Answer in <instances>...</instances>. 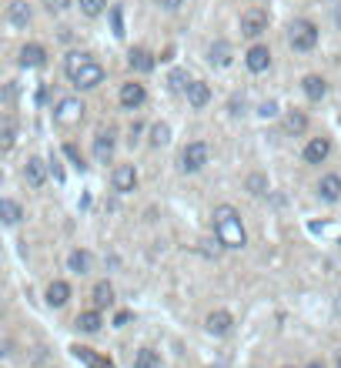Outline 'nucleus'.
I'll use <instances>...</instances> for the list:
<instances>
[{"label":"nucleus","mask_w":341,"mask_h":368,"mask_svg":"<svg viewBox=\"0 0 341 368\" xmlns=\"http://www.w3.org/2000/svg\"><path fill=\"white\" fill-rule=\"evenodd\" d=\"M91 298H94V308H97V312L110 308V305H114V288H110V281H97L94 291H91Z\"/></svg>","instance_id":"393cba45"},{"label":"nucleus","mask_w":341,"mask_h":368,"mask_svg":"<svg viewBox=\"0 0 341 368\" xmlns=\"http://www.w3.org/2000/svg\"><path fill=\"white\" fill-rule=\"evenodd\" d=\"M335 368H341V352H338V355H335Z\"/></svg>","instance_id":"37998d69"},{"label":"nucleus","mask_w":341,"mask_h":368,"mask_svg":"<svg viewBox=\"0 0 341 368\" xmlns=\"http://www.w3.org/2000/svg\"><path fill=\"white\" fill-rule=\"evenodd\" d=\"M110 184H114V191L117 194H128L137 187V168L134 164H117L114 168V174H110Z\"/></svg>","instance_id":"1a4fd4ad"},{"label":"nucleus","mask_w":341,"mask_h":368,"mask_svg":"<svg viewBox=\"0 0 341 368\" xmlns=\"http://www.w3.org/2000/svg\"><path fill=\"white\" fill-rule=\"evenodd\" d=\"M301 91H305L308 101H321L328 94V80L321 78V74H308V78L301 80Z\"/></svg>","instance_id":"6ab92c4d"},{"label":"nucleus","mask_w":341,"mask_h":368,"mask_svg":"<svg viewBox=\"0 0 341 368\" xmlns=\"http://www.w3.org/2000/svg\"><path fill=\"white\" fill-rule=\"evenodd\" d=\"M208 64L211 67H228L231 64V44L228 41H214L208 47Z\"/></svg>","instance_id":"aec40b11"},{"label":"nucleus","mask_w":341,"mask_h":368,"mask_svg":"<svg viewBox=\"0 0 341 368\" xmlns=\"http://www.w3.org/2000/svg\"><path fill=\"white\" fill-rule=\"evenodd\" d=\"M101 325H104V315H101L97 308L80 312V315L74 318V328H78V332H84V335H97V332H101Z\"/></svg>","instance_id":"dca6fc26"},{"label":"nucleus","mask_w":341,"mask_h":368,"mask_svg":"<svg viewBox=\"0 0 341 368\" xmlns=\"http://www.w3.org/2000/svg\"><path fill=\"white\" fill-rule=\"evenodd\" d=\"M244 64H248L251 74H264V71L271 67V51H268L264 44H255L251 51L244 54Z\"/></svg>","instance_id":"9b49d317"},{"label":"nucleus","mask_w":341,"mask_h":368,"mask_svg":"<svg viewBox=\"0 0 341 368\" xmlns=\"http://www.w3.org/2000/svg\"><path fill=\"white\" fill-rule=\"evenodd\" d=\"M288 44H291V47H294L298 54L315 51V44H318V27L311 24V21H294V24L288 27Z\"/></svg>","instance_id":"f03ea898"},{"label":"nucleus","mask_w":341,"mask_h":368,"mask_svg":"<svg viewBox=\"0 0 341 368\" xmlns=\"http://www.w3.org/2000/svg\"><path fill=\"white\" fill-rule=\"evenodd\" d=\"M285 131L294 134V137L305 134L308 131V114H305V111H288V114H285Z\"/></svg>","instance_id":"bb28decb"},{"label":"nucleus","mask_w":341,"mask_h":368,"mask_svg":"<svg viewBox=\"0 0 341 368\" xmlns=\"http://www.w3.org/2000/svg\"><path fill=\"white\" fill-rule=\"evenodd\" d=\"M141 131H144V128H141V124L134 121V124H131V144H134V141H137V134H141Z\"/></svg>","instance_id":"a19ab883"},{"label":"nucleus","mask_w":341,"mask_h":368,"mask_svg":"<svg viewBox=\"0 0 341 368\" xmlns=\"http://www.w3.org/2000/svg\"><path fill=\"white\" fill-rule=\"evenodd\" d=\"M64 154L74 161V168H84V158H80V151L74 148V144H64Z\"/></svg>","instance_id":"f704fd0d"},{"label":"nucleus","mask_w":341,"mask_h":368,"mask_svg":"<svg viewBox=\"0 0 341 368\" xmlns=\"http://www.w3.org/2000/svg\"><path fill=\"white\" fill-rule=\"evenodd\" d=\"M47 64V47L44 44H24L21 47V67H44Z\"/></svg>","instance_id":"f3484780"},{"label":"nucleus","mask_w":341,"mask_h":368,"mask_svg":"<svg viewBox=\"0 0 341 368\" xmlns=\"http://www.w3.org/2000/svg\"><path fill=\"white\" fill-rule=\"evenodd\" d=\"M24 181L27 187H44V181H47V161H40V158H30L24 164Z\"/></svg>","instance_id":"ddd939ff"},{"label":"nucleus","mask_w":341,"mask_h":368,"mask_svg":"<svg viewBox=\"0 0 341 368\" xmlns=\"http://www.w3.org/2000/svg\"><path fill=\"white\" fill-rule=\"evenodd\" d=\"M128 64H131L137 74H151V71H154V57H151V51H144V47H134V51L128 54Z\"/></svg>","instance_id":"b1692460"},{"label":"nucleus","mask_w":341,"mask_h":368,"mask_svg":"<svg viewBox=\"0 0 341 368\" xmlns=\"http://www.w3.org/2000/svg\"><path fill=\"white\" fill-rule=\"evenodd\" d=\"M244 187H248V194L261 198V194H268V178L255 171V174H248V181H244Z\"/></svg>","instance_id":"c756f323"},{"label":"nucleus","mask_w":341,"mask_h":368,"mask_svg":"<svg viewBox=\"0 0 341 368\" xmlns=\"http://www.w3.org/2000/svg\"><path fill=\"white\" fill-rule=\"evenodd\" d=\"M274 114H278V104H274V101L261 104V117H274Z\"/></svg>","instance_id":"e433bc0d"},{"label":"nucleus","mask_w":341,"mask_h":368,"mask_svg":"<svg viewBox=\"0 0 341 368\" xmlns=\"http://www.w3.org/2000/svg\"><path fill=\"white\" fill-rule=\"evenodd\" d=\"M84 101L80 97H60L57 101V107H54V124L57 128H74V124H80L84 121Z\"/></svg>","instance_id":"7ed1b4c3"},{"label":"nucleus","mask_w":341,"mask_h":368,"mask_svg":"<svg viewBox=\"0 0 341 368\" xmlns=\"http://www.w3.org/2000/svg\"><path fill=\"white\" fill-rule=\"evenodd\" d=\"M78 7L84 17H101L107 10V0H78Z\"/></svg>","instance_id":"7c9ffc66"},{"label":"nucleus","mask_w":341,"mask_h":368,"mask_svg":"<svg viewBox=\"0 0 341 368\" xmlns=\"http://www.w3.org/2000/svg\"><path fill=\"white\" fill-rule=\"evenodd\" d=\"M51 171H54V178H57V181H64V171H60V164H57V161H51Z\"/></svg>","instance_id":"ea45409f"},{"label":"nucleus","mask_w":341,"mask_h":368,"mask_svg":"<svg viewBox=\"0 0 341 368\" xmlns=\"http://www.w3.org/2000/svg\"><path fill=\"white\" fill-rule=\"evenodd\" d=\"M167 84H171V91H187V84H191V78H187V71H171V78H167Z\"/></svg>","instance_id":"473e14b6"},{"label":"nucleus","mask_w":341,"mask_h":368,"mask_svg":"<svg viewBox=\"0 0 341 368\" xmlns=\"http://www.w3.org/2000/svg\"><path fill=\"white\" fill-rule=\"evenodd\" d=\"M184 97H187V104L194 107V111L208 107L211 104V84H204V80H191L187 91H184Z\"/></svg>","instance_id":"f8f14e48"},{"label":"nucleus","mask_w":341,"mask_h":368,"mask_svg":"<svg viewBox=\"0 0 341 368\" xmlns=\"http://www.w3.org/2000/svg\"><path fill=\"white\" fill-rule=\"evenodd\" d=\"M211 161V148L208 141H191L187 148L181 151V168L187 171V174H198L204 164Z\"/></svg>","instance_id":"20e7f679"},{"label":"nucleus","mask_w":341,"mask_h":368,"mask_svg":"<svg viewBox=\"0 0 341 368\" xmlns=\"http://www.w3.org/2000/svg\"><path fill=\"white\" fill-rule=\"evenodd\" d=\"M110 24H114V37H124V17H121V7H110Z\"/></svg>","instance_id":"72a5a7b5"},{"label":"nucleus","mask_w":341,"mask_h":368,"mask_svg":"<svg viewBox=\"0 0 341 368\" xmlns=\"http://www.w3.org/2000/svg\"><path fill=\"white\" fill-rule=\"evenodd\" d=\"M305 368H325V365H321V362H308V365H305Z\"/></svg>","instance_id":"79ce46f5"},{"label":"nucleus","mask_w":341,"mask_h":368,"mask_svg":"<svg viewBox=\"0 0 341 368\" xmlns=\"http://www.w3.org/2000/svg\"><path fill=\"white\" fill-rule=\"evenodd\" d=\"M328 154H331V141L328 137H311L308 144H305V164H325L328 161Z\"/></svg>","instance_id":"9d476101"},{"label":"nucleus","mask_w":341,"mask_h":368,"mask_svg":"<svg viewBox=\"0 0 341 368\" xmlns=\"http://www.w3.org/2000/svg\"><path fill=\"white\" fill-rule=\"evenodd\" d=\"M204 328H208V335H214V338H224V335H231L235 318H231V312L217 308V312H211V315L204 318Z\"/></svg>","instance_id":"6e6552de"},{"label":"nucleus","mask_w":341,"mask_h":368,"mask_svg":"<svg viewBox=\"0 0 341 368\" xmlns=\"http://www.w3.org/2000/svg\"><path fill=\"white\" fill-rule=\"evenodd\" d=\"M117 101H121V107H124V111H137V107L148 101V91H144V84H137V80H131V84H121Z\"/></svg>","instance_id":"0eeeda50"},{"label":"nucleus","mask_w":341,"mask_h":368,"mask_svg":"<svg viewBox=\"0 0 341 368\" xmlns=\"http://www.w3.org/2000/svg\"><path fill=\"white\" fill-rule=\"evenodd\" d=\"M91 268H94V255H91V251L74 248V251L67 255V271H74V275H91Z\"/></svg>","instance_id":"a211bd4d"},{"label":"nucleus","mask_w":341,"mask_h":368,"mask_svg":"<svg viewBox=\"0 0 341 368\" xmlns=\"http://www.w3.org/2000/svg\"><path fill=\"white\" fill-rule=\"evenodd\" d=\"M171 141V128L167 124H154L151 128V148H164Z\"/></svg>","instance_id":"2f4dec72"},{"label":"nucleus","mask_w":341,"mask_h":368,"mask_svg":"<svg viewBox=\"0 0 341 368\" xmlns=\"http://www.w3.org/2000/svg\"><path fill=\"white\" fill-rule=\"evenodd\" d=\"M14 141H17V124H14V121H3V124H0V151H10Z\"/></svg>","instance_id":"c85d7f7f"},{"label":"nucleus","mask_w":341,"mask_h":368,"mask_svg":"<svg viewBox=\"0 0 341 368\" xmlns=\"http://www.w3.org/2000/svg\"><path fill=\"white\" fill-rule=\"evenodd\" d=\"M94 158H97V164H110V158H114V131L110 128L97 131V137H94Z\"/></svg>","instance_id":"4468645a"},{"label":"nucleus","mask_w":341,"mask_h":368,"mask_svg":"<svg viewBox=\"0 0 341 368\" xmlns=\"http://www.w3.org/2000/svg\"><path fill=\"white\" fill-rule=\"evenodd\" d=\"M7 21L14 27H27L34 21V10H30V3L27 0H10L7 3Z\"/></svg>","instance_id":"2eb2a0df"},{"label":"nucleus","mask_w":341,"mask_h":368,"mask_svg":"<svg viewBox=\"0 0 341 368\" xmlns=\"http://www.w3.org/2000/svg\"><path fill=\"white\" fill-rule=\"evenodd\" d=\"M87 60H91V54L71 51L67 57H64V74H67V78H74V74H78V71L84 67V64H87Z\"/></svg>","instance_id":"cd10ccee"},{"label":"nucleus","mask_w":341,"mask_h":368,"mask_svg":"<svg viewBox=\"0 0 341 368\" xmlns=\"http://www.w3.org/2000/svg\"><path fill=\"white\" fill-rule=\"evenodd\" d=\"M131 368H161V355L154 348H137L131 355Z\"/></svg>","instance_id":"a878e982"},{"label":"nucleus","mask_w":341,"mask_h":368,"mask_svg":"<svg viewBox=\"0 0 341 368\" xmlns=\"http://www.w3.org/2000/svg\"><path fill=\"white\" fill-rule=\"evenodd\" d=\"M318 194H321V201H338L341 198V178L338 174H325L321 181H318Z\"/></svg>","instance_id":"4be33fe9"},{"label":"nucleus","mask_w":341,"mask_h":368,"mask_svg":"<svg viewBox=\"0 0 341 368\" xmlns=\"http://www.w3.org/2000/svg\"><path fill=\"white\" fill-rule=\"evenodd\" d=\"M71 301V285L67 281H51L47 285V305L51 308H64Z\"/></svg>","instance_id":"5701e85b"},{"label":"nucleus","mask_w":341,"mask_h":368,"mask_svg":"<svg viewBox=\"0 0 341 368\" xmlns=\"http://www.w3.org/2000/svg\"><path fill=\"white\" fill-rule=\"evenodd\" d=\"M0 221L3 225H21L24 221V208L14 198H0Z\"/></svg>","instance_id":"412c9836"},{"label":"nucleus","mask_w":341,"mask_h":368,"mask_svg":"<svg viewBox=\"0 0 341 368\" xmlns=\"http://www.w3.org/2000/svg\"><path fill=\"white\" fill-rule=\"evenodd\" d=\"M281 368H294V365H281Z\"/></svg>","instance_id":"c03bdc74"},{"label":"nucleus","mask_w":341,"mask_h":368,"mask_svg":"<svg viewBox=\"0 0 341 368\" xmlns=\"http://www.w3.org/2000/svg\"><path fill=\"white\" fill-rule=\"evenodd\" d=\"M67 7H71V0H47V10H51V14H64Z\"/></svg>","instance_id":"c9c22d12"},{"label":"nucleus","mask_w":341,"mask_h":368,"mask_svg":"<svg viewBox=\"0 0 341 368\" xmlns=\"http://www.w3.org/2000/svg\"><path fill=\"white\" fill-rule=\"evenodd\" d=\"M158 3L164 10H178V7H181V0H158Z\"/></svg>","instance_id":"58836bf2"},{"label":"nucleus","mask_w":341,"mask_h":368,"mask_svg":"<svg viewBox=\"0 0 341 368\" xmlns=\"http://www.w3.org/2000/svg\"><path fill=\"white\" fill-rule=\"evenodd\" d=\"M214 235H217V244L221 248H244L248 244V231H244V225H241V214H237L235 205H217L214 208Z\"/></svg>","instance_id":"f257e3e1"},{"label":"nucleus","mask_w":341,"mask_h":368,"mask_svg":"<svg viewBox=\"0 0 341 368\" xmlns=\"http://www.w3.org/2000/svg\"><path fill=\"white\" fill-rule=\"evenodd\" d=\"M128 321H131V312H121V315L114 318V325H117V328H124Z\"/></svg>","instance_id":"4c0bfd02"},{"label":"nucleus","mask_w":341,"mask_h":368,"mask_svg":"<svg viewBox=\"0 0 341 368\" xmlns=\"http://www.w3.org/2000/svg\"><path fill=\"white\" fill-rule=\"evenodd\" d=\"M71 80H74V87H78V91H94V87H101V84H104V67H101L97 60H87V64H84Z\"/></svg>","instance_id":"423d86ee"},{"label":"nucleus","mask_w":341,"mask_h":368,"mask_svg":"<svg viewBox=\"0 0 341 368\" xmlns=\"http://www.w3.org/2000/svg\"><path fill=\"white\" fill-rule=\"evenodd\" d=\"M264 30H268V10L264 7H248L241 14V37L255 41V37H261Z\"/></svg>","instance_id":"39448f33"}]
</instances>
